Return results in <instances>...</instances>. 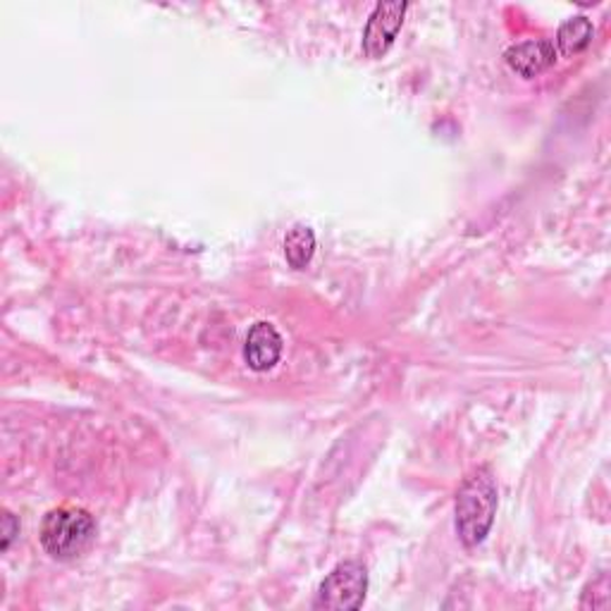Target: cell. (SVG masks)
I'll return each instance as SVG.
<instances>
[{
    "label": "cell",
    "instance_id": "1",
    "mask_svg": "<svg viewBox=\"0 0 611 611\" xmlns=\"http://www.w3.org/2000/svg\"><path fill=\"white\" fill-rule=\"evenodd\" d=\"M500 492L488 465L475 469L457 492V535L463 547H478L488 538L497 517Z\"/></svg>",
    "mask_w": 611,
    "mask_h": 611
},
{
    "label": "cell",
    "instance_id": "2",
    "mask_svg": "<svg viewBox=\"0 0 611 611\" xmlns=\"http://www.w3.org/2000/svg\"><path fill=\"white\" fill-rule=\"evenodd\" d=\"M39 538L53 559L72 561L82 557L96 540V521L87 509L60 507L46 513Z\"/></svg>",
    "mask_w": 611,
    "mask_h": 611
},
{
    "label": "cell",
    "instance_id": "3",
    "mask_svg": "<svg viewBox=\"0 0 611 611\" xmlns=\"http://www.w3.org/2000/svg\"><path fill=\"white\" fill-rule=\"evenodd\" d=\"M368 594V569L361 561H342L334 567L330 575L320 583L313 609L330 611H353L361 609Z\"/></svg>",
    "mask_w": 611,
    "mask_h": 611
},
{
    "label": "cell",
    "instance_id": "4",
    "mask_svg": "<svg viewBox=\"0 0 611 611\" xmlns=\"http://www.w3.org/2000/svg\"><path fill=\"white\" fill-rule=\"evenodd\" d=\"M409 6L407 3H378L375 10L368 18V24L363 29V53L368 58H382L390 51L401 24H404V14Z\"/></svg>",
    "mask_w": 611,
    "mask_h": 611
},
{
    "label": "cell",
    "instance_id": "5",
    "mask_svg": "<svg viewBox=\"0 0 611 611\" xmlns=\"http://www.w3.org/2000/svg\"><path fill=\"white\" fill-rule=\"evenodd\" d=\"M507 66L523 79H533L550 70L557 60V48L550 39H528L513 43L507 51Z\"/></svg>",
    "mask_w": 611,
    "mask_h": 611
},
{
    "label": "cell",
    "instance_id": "6",
    "mask_svg": "<svg viewBox=\"0 0 611 611\" xmlns=\"http://www.w3.org/2000/svg\"><path fill=\"white\" fill-rule=\"evenodd\" d=\"M280 357H282V337L276 330V325L256 323L249 330L247 344H244V361L249 363L251 371L266 373L270 368H276Z\"/></svg>",
    "mask_w": 611,
    "mask_h": 611
},
{
    "label": "cell",
    "instance_id": "7",
    "mask_svg": "<svg viewBox=\"0 0 611 611\" xmlns=\"http://www.w3.org/2000/svg\"><path fill=\"white\" fill-rule=\"evenodd\" d=\"M592 34H594V27L588 18H583V14L567 20L557 31V46H554L557 53L567 56V58L583 53L585 48L592 43Z\"/></svg>",
    "mask_w": 611,
    "mask_h": 611
},
{
    "label": "cell",
    "instance_id": "8",
    "mask_svg": "<svg viewBox=\"0 0 611 611\" xmlns=\"http://www.w3.org/2000/svg\"><path fill=\"white\" fill-rule=\"evenodd\" d=\"M315 253V234L311 228H306V224H294L292 230L287 232L284 237V256H287V263L297 268V270H303L306 266L311 263Z\"/></svg>",
    "mask_w": 611,
    "mask_h": 611
},
{
    "label": "cell",
    "instance_id": "9",
    "mask_svg": "<svg viewBox=\"0 0 611 611\" xmlns=\"http://www.w3.org/2000/svg\"><path fill=\"white\" fill-rule=\"evenodd\" d=\"M18 535H20V521L14 519L10 511H6V513H3V552L10 550L12 540L18 538Z\"/></svg>",
    "mask_w": 611,
    "mask_h": 611
}]
</instances>
